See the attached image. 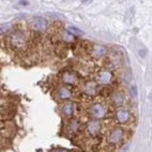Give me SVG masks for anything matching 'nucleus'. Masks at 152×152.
Wrapping results in <instances>:
<instances>
[{
	"mask_svg": "<svg viewBox=\"0 0 152 152\" xmlns=\"http://www.w3.org/2000/svg\"><path fill=\"white\" fill-rule=\"evenodd\" d=\"M12 42H13L15 46L22 45V43L25 42V35H23V33H21V32L15 33V34L12 37Z\"/></svg>",
	"mask_w": 152,
	"mask_h": 152,
	"instance_id": "nucleus-8",
	"label": "nucleus"
},
{
	"mask_svg": "<svg viewBox=\"0 0 152 152\" xmlns=\"http://www.w3.org/2000/svg\"><path fill=\"white\" fill-rule=\"evenodd\" d=\"M130 95H131L132 98H137L138 93H137V87L136 86H131L130 87Z\"/></svg>",
	"mask_w": 152,
	"mask_h": 152,
	"instance_id": "nucleus-16",
	"label": "nucleus"
},
{
	"mask_svg": "<svg viewBox=\"0 0 152 152\" xmlns=\"http://www.w3.org/2000/svg\"><path fill=\"white\" fill-rule=\"evenodd\" d=\"M95 90H96L95 83H88V84L86 86V91H87L88 94H94Z\"/></svg>",
	"mask_w": 152,
	"mask_h": 152,
	"instance_id": "nucleus-15",
	"label": "nucleus"
},
{
	"mask_svg": "<svg viewBox=\"0 0 152 152\" xmlns=\"http://www.w3.org/2000/svg\"><path fill=\"white\" fill-rule=\"evenodd\" d=\"M138 54H139L142 57H145L146 56V50H145V49H140V50L138 52Z\"/></svg>",
	"mask_w": 152,
	"mask_h": 152,
	"instance_id": "nucleus-17",
	"label": "nucleus"
},
{
	"mask_svg": "<svg viewBox=\"0 0 152 152\" xmlns=\"http://www.w3.org/2000/svg\"><path fill=\"white\" fill-rule=\"evenodd\" d=\"M19 2H20V5H22V6H27V5H28V1H27V0H20Z\"/></svg>",
	"mask_w": 152,
	"mask_h": 152,
	"instance_id": "nucleus-18",
	"label": "nucleus"
},
{
	"mask_svg": "<svg viewBox=\"0 0 152 152\" xmlns=\"http://www.w3.org/2000/svg\"><path fill=\"white\" fill-rule=\"evenodd\" d=\"M116 117H117V121H118L119 123H125V122H128V121H129V118H130V114H129V111H128V110L119 109V110L117 111V114H116Z\"/></svg>",
	"mask_w": 152,
	"mask_h": 152,
	"instance_id": "nucleus-5",
	"label": "nucleus"
},
{
	"mask_svg": "<svg viewBox=\"0 0 152 152\" xmlns=\"http://www.w3.org/2000/svg\"><path fill=\"white\" fill-rule=\"evenodd\" d=\"M56 152H67L66 150H62V149H60V150H57Z\"/></svg>",
	"mask_w": 152,
	"mask_h": 152,
	"instance_id": "nucleus-19",
	"label": "nucleus"
},
{
	"mask_svg": "<svg viewBox=\"0 0 152 152\" xmlns=\"http://www.w3.org/2000/svg\"><path fill=\"white\" fill-rule=\"evenodd\" d=\"M98 82L99 83H102V84H107V83H109L110 81H111V78H113V75H111V73L110 72H108V70H103V72H101L99 74H98Z\"/></svg>",
	"mask_w": 152,
	"mask_h": 152,
	"instance_id": "nucleus-4",
	"label": "nucleus"
},
{
	"mask_svg": "<svg viewBox=\"0 0 152 152\" xmlns=\"http://www.w3.org/2000/svg\"><path fill=\"white\" fill-rule=\"evenodd\" d=\"M90 114L95 118H102L105 115V109H104V107L102 104H95V105L91 107Z\"/></svg>",
	"mask_w": 152,
	"mask_h": 152,
	"instance_id": "nucleus-2",
	"label": "nucleus"
},
{
	"mask_svg": "<svg viewBox=\"0 0 152 152\" xmlns=\"http://www.w3.org/2000/svg\"><path fill=\"white\" fill-rule=\"evenodd\" d=\"M122 136H123V131L121 130V129H114L111 133H110V136H109V142L110 143H118L119 140H121V138H122Z\"/></svg>",
	"mask_w": 152,
	"mask_h": 152,
	"instance_id": "nucleus-3",
	"label": "nucleus"
},
{
	"mask_svg": "<svg viewBox=\"0 0 152 152\" xmlns=\"http://www.w3.org/2000/svg\"><path fill=\"white\" fill-rule=\"evenodd\" d=\"M83 1H84V2H86V1H87V0H83Z\"/></svg>",
	"mask_w": 152,
	"mask_h": 152,
	"instance_id": "nucleus-20",
	"label": "nucleus"
},
{
	"mask_svg": "<svg viewBox=\"0 0 152 152\" xmlns=\"http://www.w3.org/2000/svg\"><path fill=\"white\" fill-rule=\"evenodd\" d=\"M113 101H114V103L116 105H121V104H123V102H124V97L122 94H115L113 96Z\"/></svg>",
	"mask_w": 152,
	"mask_h": 152,
	"instance_id": "nucleus-12",
	"label": "nucleus"
},
{
	"mask_svg": "<svg viewBox=\"0 0 152 152\" xmlns=\"http://www.w3.org/2000/svg\"><path fill=\"white\" fill-rule=\"evenodd\" d=\"M67 31H68L69 34H74V35H82V34H83L82 31H80V29L76 28V27H68Z\"/></svg>",
	"mask_w": 152,
	"mask_h": 152,
	"instance_id": "nucleus-13",
	"label": "nucleus"
},
{
	"mask_svg": "<svg viewBox=\"0 0 152 152\" xmlns=\"http://www.w3.org/2000/svg\"><path fill=\"white\" fill-rule=\"evenodd\" d=\"M62 80L64 83H68V84H74L76 82V76L73 74V73H64L62 75Z\"/></svg>",
	"mask_w": 152,
	"mask_h": 152,
	"instance_id": "nucleus-9",
	"label": "nucleus"
},
{
	"mask_svg": "<svg viewBox=\"0 0 152 152\" xmlns=\"http://www.w3.org/2000/svg\"><path fill=\"white\" fill-rule=\"evenodd\" d=\"M57 95H58L60 98H62V99H68V98H70L72 93H70V90L67 89V88H60Z\"/></svg>",
	"mask_w": 152,
	"mask_h": 152,
	"instance_id": "nucleus-11",
	"label": "nucleus"
},
{
	"mask_svg": "<svg viewBox=\"0 0 152 152\" xmlns=\"http://www.w3.org/2000/svg\"><path fill=\"white\" fill-rule=\"evenodd\" d=\"M107 48L104 47V46H102V45H95L94 47H93V55L96 57H102L104 56L105 54H107Z\"/></svg>",
	"mask_w": 152,
	"mask_h": 152,
	"instance_id": "nucleus-7",
	"label": "nucleus"
},
{
	"mask_svg": "<svg viewBox=\"0 0 152 152\" xmlns=\"http://www.w3.org/2000/svg\"><path fill=\"white\" fill-rule=\"evenodd\" d=\"M74 109H75L74 104H72V103H67V104L63 105V108H62V113L66 115V116H72V115L74 114Z\"/></svg>",
	"mask_w": 152,
	"mask_h": 152,
	"instance_id": "nucleus-10",
	"label": "nucleus"
},
{
	"mask_svg": "<svg viewBox=\"0 0 152 152\" xmlns=\"http://www.w3.org/2000/svg\"><path fill=\"white\" fill-rule=\"evenodd\" d=\"M47 25H48L47 20L45 18H42V17H37L32 21V28L35 29V31H39V32L45 31L47 28Z\"/></svg>",
	"mask_w": 152,
	"mask_h": 152,
	"instance_id": "nucleus-1",
	"label": "nucleus"
},
{
	"mask_svg": "<svg viewBox=\"0 0 152 152\" xmlns=\"http://www.w3.org/2000/svg\"><path fill=\"white\" fill-rule=\"evenodd\" d=\"M11 28H12V23H2V25H0V34L8 32Z\"/></svg>",
	"mask_w": 152,
	"mask_h": 152,
	"instance_id": "nucleus-14",
	"label": "nucleus"
},
{
	"mask_svg": "<svg viewBox=\"0 0 152 152\" xmlns=\"http://www.w3.org/2000/svg\"><path fill=\"white\" fill-rule=\"evenodd\" d=\"M87 128H88V131H89V132L95 134V133H97L99 131L101 124H99V122H98L97 119H93V121H90V122L87 124Z\"/></svg>",
	"mask_w": 152,
	"mask_h": 152,
	"instance_id": "nucleus-6",
	"label": "nucleus"
}]
</instances>
